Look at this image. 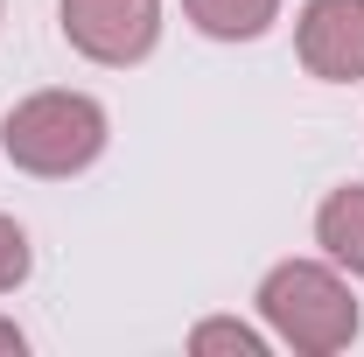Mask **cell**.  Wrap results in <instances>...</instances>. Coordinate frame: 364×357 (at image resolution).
Instances as JSON below:
<instances>
[{
    "label": "cell",
    "mask_w": 364,
    "mask_h": 357,
    "mask_svg": "<svg viewBox=\"0 0 364 357\" xmlns=\"http://www.w3.org/2000/svg\"><path fill=\"white\" fill-rule=\"evenodd\" d=\"M0 140H7V161L14 169H28V176H70V169L98 161L105 112L91 105L85 91H36V98H21L7 112Z\"/></svg>",
    "instance_id": "1"
},
{
    "label": "cell",
    "mask_w": 364,
    "mask_h": 357,
    "mask_svg": "<svg viewBox=\"0 0 364 357\" xmlns=\"http://www.w3.org/2000/svg\"><path fill=\"white\" fill-rule=\"evenodd\" d=\"M259 309H267V322L294 351H309V357H329V351H343V343L358 336V302H350V287L329 267H309V260L273 267L267 287H259Z\"/></svg>",
    "instance_id": "2"
},
{
    "label": "cell",
    "mask_w": 364,
    "mask_h": 357,
    "mask_svg": "<svg viewBox=\"0 0 364 357\" xmlns=\"http://www.w3.org/2000/svg\"><path fill=\"white\" fill-rule=\"evenodd\" d=\"M161 28V0H63V36L91 63H140Z\"/></svg>",
    "instance_id": "3"
},
{
    "label": "cell",
    "mask_w": 364,
    "mask_h": 357,
    "mask_svg": "<svg viewBox=\"0 0 364 357\" xmlns=\"http://www.w3.org/2000/svg\"><path fill=\"white\" fill-rule=\"evenodd\" d=\"M294 49L329 85L364 78V0H309L301 28H294Z\"/></svg>",
    "instance_id": "4"
},
{
    "label": "cell",
    "mask_w": 364,
    "mask_h": 357,
    "mask_svg": "<svg viewBox=\"0 0 364 357\" xmlns=\"http://www.w3.org/2000/svg\"><path fill=\"white\" fill-rule=\"evenodd\" d=\"M316 238L329 245V260H336V267L364 273V182L336 189V196L322 203V218H316Z\"/></svg>",
    "instance_id": "5"
},
{
    "label": "cell",
    "mask_w": 364,
    "mask_h": 357,
    "mask_svg": "<svg viewBox=\"0 0 364 357\" xmlns=\"http://www.w3.org/2000/svg\"><path fill=\"white\" fill-rule=\"evenodd\" d=\"M189 7V21L203 28V36H218V43H245V36H259L273 21V7L280 0H182Z\"/></svg>",
    "instance_id": "6"
},
{
    "label": "cell",
    "mask_w": 364,
    "mask_h": 357,
    "mask_svg": "<svg viewBox=\"0 0 364 357\" xmlns=\"http://www.w3.org/2000/svg\"><path fill=\"white\" fill-rule=\"evenodd\" d=\"M196 351H238V357H259V329H245V322H203L196 329Z\"/></svg>",
    "instance_id": "7"
},
{
    "label": "cell",
    "mask_w": 364,
    "mask_h": 357,
    "mask_svg": "<svg viewBox=\"0 0 364 357\" xmlns=\"http://www.w3.org/2000/svg\"><path fill=\"white\" fill-rule=\"evenodd\" d=\"M21 280H28V238H21V224L0 218V294L21 287Z\"/></svg>",
    "instance_id": "8"
},
{
    "label": "cell",
    "mask_w": 364,
    "mask_h": 357,
    "mask_svg": "<svg viewBox=\"0 0 364 357\" xmlns=\"http://www.w3.org/2000/svg\"><path fill=\"white\" fill-rule=\"evenodd\" d=\"M21 351V329H14V322H0V357H14Z\"/></svg>",
    "instance_id": "9"
}]
</instances>
